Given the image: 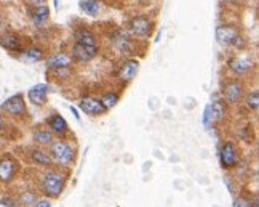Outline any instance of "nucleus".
<instances>
[{"instance_id":"nucleus-13","label":"nucleus","mask_w":259,"mask_h":207,"mask_svg":"<svg viewBox=\"0 0 259 207\" xmlns=\"http://www.w3.org/2000/svg\"><path fill=\"white\" fill-rule=\"evenodd\" d=\"M47 127H48V130L52 132L53 135L59 136V138H63L69 133V125L66 122V119L61 116V114H52L47 119Z\"/></svg>"},{"instance_id":"nucleus-35","label":"nucleus","mask_w":259,"mask_h":207,"mask_svg":"<svg viewBox=\"0 0 259 207\" xmlns=\"http://www.w3.org/2000/svg\"><path fill=\"white\" fill-rule=\"evenodd\" d=\"M223 4H226V5H234V4H237L235 0H221Z\"/></svg>"},{"instance_id":"nucleus-30","label":"nucleus","mask_w":259,"mask_h":207,"mask_svg":"<svg viewBox=\"0 0 259 207\" xmlns=\"http://www.w3.org/2000/svg\"><path fill=\"white\" fill-rule=\"evenodd\" d=\"M31 207H52V202H50L48 199H38Z\"/></svg>"},{"instance_id":"nucleus-8","label":"nucleus","mask_w":259,"mask_h":207,"mask_svg":"<svg viewBox=\"0 0 259 207\" xmlns=\"http://www.w3.org/2000/svg\"><path fill=\"white\" fill-rule=\"evenodd\" d=\"M78 108H80V111L85 113L87 116H92V117H96V116H104L109 110L101 103V100L96 96H83L80 98V101H78Z\"/></svg>"},{"instance_id":"nucleus-23","label":"nucleus","mask_w":259,"mask_h":207,"mask_svg":"<svg viewBox=\"0 0 259 207\" xmlns=\"http://www.w3.org/2000/svg\"><path fill=\"white\" fill-rule=\"evenodd\" d=\"M32 138H34V142L37 145H40V146H48L50 143H52L55 140V135L50 132L47 127H37V129L32 132Z\"/></svg>"},{"instance_id":"nucleus-28","label":"nucleus","mask_w":259,"mask_h":207,"mask_svg":"<svg viewBox=\"0 0 259 207\" xmlns=\"http://www.w3.org/2000/svg\"><path fill=\"white\" fill-rule=\"evenodd\" d=\"M35 194L32 191H26L21 194V198H19V202H21L23 205H27V207H31L34 202H35Z\"/></svg>"},{"instance_id":"nucleus-12","label":"nucleus","mask_w":259,"mask_h":207,"mask_svg":"<svg viewBox=\"0 0 259 207\" xmlns=\"http://www.w3.org/2000/svg\"><path fill=\"white\" fill-rule=\"evenodd\" d=\"M71 52H72L71 56H72L74 63H88V61H92L93 58H96V55L99 52V47H87V45L74 42Z\"/></svg>"},{"instance_id":"nucleus-17","label":"nucleus","mask_w":259,"mask_h":207,"mask_svg":"<svg viewBox=\"0 0 259 207\" xmlns=\"http://www.w3.org/2000/svg\"><path fill=\"white\" fill-rule=\"evenodd\" d=\"M74 39H75L77 44H82V45H87V47H99L96 34L92 31V29H88V27H78V29H75Z\"/></svg>"},{"instance_id":"nucleus-18","label":"nucleus","mask_w":259,"mask_h":207,"mask_svg":"<svg viewBox=\"0 0 259 207\" xmlns=\"http://www.w3.org/2000/svg\"><path fill=\"white\" fill-rule=\"evenodd\" d=\"M0 45L8 52H21L23 41H21V37L15 32H5L0 36Z\"/></svg>"},{"instance_id":"nucleus-22","label":"nucleus","mask_w":259,"mask_h":207,"mask_svg":"<svg viewBox=\"0 0 259 207\" xmlns=\"http://www.w3.org/2000/svg\"><path fill=\"white\" fill-rule=\"evenodd\" d=\"M29 156H31V161L37 165L48 167L53 164L52 157H50V153L42 150V148H34V150H31V153H29Z\"/></svg>"},{"instance_id":"nucleus-24","label":"nucleus","mask_w":259,"mask_h":207,"mask_svg":"<svg viewBox=\"0 0 259 207\" xmlns=\"http://www.w3.org/2000/svg\"><path fill=\"white\" fill-rule=\"evenodd\" d=\"M78 8L88 16H96L101 10V5H99L98 0H80L78 2Z\"/></svg>"},{"instance_id":"nucleus-5","label":"nucleus","mask_w":259,"mask_h":207,"mask_svg":"<svg viewBox=\"0 0 259 207\" xmlns=\"http://www.w3.org/2000/svg\"><path fill=\"white\" fill-rule=\"evenodd\" d=\"M221 93H223V101H226L231 106H235L242 101V98L245 95V85L240 79H237V77L229 79V81L224 82Z\"/></svg>"},{"instance_id":"nucleus-25","label":"nucleus","mask_w":259,"mask_h":207,"mask_svg":"<svg viewBox=\"0 0 259 207\" xmlns=\"http://www.w3.org/2000/svg\"><path fill=\"white\" fill-rule=\"evenodd\" d=\"M245 108L250 113H256L257 111V108H259V92L257 90H253V92H248L245 95Z\"/></svg>"},{"instance_id":"nucleus-11","label":"nucleus","mask_w":259,"mask_h":207,"mask_svg":"<svg viewBox=\"0 0 259 207\" xmlns=\"http://www.w3.org/2000/svg\"><path fill=\"white\" fill-rule=\"evenodd\" d=\"M227 66L234 76H243L251 71L254 66V61H253V58L248 55H237L232 58V60H229Z\"/></svg>"},{"instance_id":"nucleus-14","label":"nucleus","mask_w":259,"mask_h":207,"mask_svg":"<svg viewBox=\"0 0 259 207\" xmlns=\"http://www.w3.org/2000/svg\"><path fill=\"white\" fill-rule=\"evenodd\" d=\"M50 92V85L48 84H37L34 87L29 88L27 98L29 101L35 106H44L47 103V95Z\"/></svg>"},{"instance_id":"nucleus-2","label":"nucleus","mask_w":259,"mask_h":207,"mask_svg":"<svg viewBox=\"0 0 259 207\" xmlns=\"http://www.w3.org/2000/svg\"><path fill=\"white\" fill-rule=\"evenodd\" d=\"M66 179H67L66 174L61 170H56V169L47 170L40 179L42 191L48 196V198H58L64 190Z\"/></svg>"},{"instance_id":"nucleus-16","label":"nucleus","mask_w":259,"mask_h":207,"mask_svg":"<svg viewBox=\"0 0 259 207\" xmlns=\"http://www.w3.org/2000/svg\"><path fill=\"white\" fill-rule=\"evenodd\" d=\"M74 64V60H72V56L71 55H67V53H63V52H59V53H55L52 55L47 60V69L48 71H55V69H63V67H71Z\"/></svg>"},{"instance_id":"nucleus-27","label":"nucleus","mask_w":259,"mask_h":207,"mask_svg":"<svg viewBox=\"0 0 259 207\" xmlns=\"http://www.w3.org/2000/svg\"><path fill=\"white\" fill-rule=\"evenodd\" d=\"M203 125L206 127L208 130H211L213 127H214L213 117H211V113H210V105L205 106V111H203Z\"/></svg>"},{"instance_id":"nucleus-33","label":"nucleus","mask_w":259,"mask_h":207,"mask_svg":"<svg viewBox=\"0 0 259 207\" xmlns=\"http://www.w3.org/2000/svg\"><path fill=\"white\" fill-rule=\"evenodd\" d=\"M0 202L2 204H8L7 207H16V204L12 201V199H8V198H4V199H0Z\"/></svg>"},{"instance_id":"nucleus-7","label":"nucleus","mask_w":259,"mask_h":207,"mask_svg":"<svg viewBox=\"0 0 259 207\" xmlns=\"http://www.w3.org/2000/svg\"><path fill=\"white\" fill-rule=\"evenodd\" d=\"M238 34H240V29L234 24L224 23L216 27V41L223 48H231Z\"/></svg>"},{"instance_id":"nucleus-1","label":"nucleus","mask_w":259,"mask_h":207,"mask_svg":"<svg viewBox=\"0 0 259 207\" xmlns=\"http://www.w3.org/2000/svg\"><path fill=\"white\" fill-rule=\"evenodd\" d=\"M48 153L55 164L61 165V167H69L74 162L75 148L69 140L58 138V140H53L48 145Z\"/></svg>"},{"instance_id":"nucleus-34","label":"nucleus","mask_w":259,"mask_h":207,"mask_svg":"<svg viewBox=\"0 0 259 207\" xmlns=\"http://www.w3.org/2000/svg\"><path fill=\"white\" fill-rule=\"evenodd\" d=\"M71 111H72V114L75 116V119H77L78 122H80V116H78V111L75 110V108H74V106H71Z\"/></svg>"},{"instance_id":"nucleus-32","label":"nucleus","mask_w":259,"mask_h":207,"mask_svg":"<svg viewBox=\"0 0 259 207\" xmlns=\"http://www.w3.org/2000/svg\"><path fill=\"white\" fill-rule=\"evenodd\" d=\"M5 129H7V121H5V117L0 114V133H2Z\"/></svg>"},{"instance_id":"nucleus-10","label":"nucleus","mask_w":259,"mask_h":207,"mask_svg":"<svg viewBox=\"0 0 259 207\" xmlns=\"http://www.w3.org/2000/svg\"><path fill=\"white\" fill-rule=\"evenodd\" d=\"M0 110L10 116H26L27 114V108H26L24 98L21 93H16L13 96L7 98V100L2 103V106H0Z\"/></svg>"},{"instance_id":"nucleus-15","label":"nucleus","mask_w":259,"mask_h":207,"mask_svg":"<svg viewBox=\"0 0 259 207\" xmlns=\"http://www.w3.org/2000/svg\"><path fill=\"white\" fill-rule=\"evenodd\" d=\"M18 164L12 157H0V182L10 183L16 175Z\"/></svg>"},{"instance_id":"nucleus-3","label":"nucleus","mask_w":259,"mask_h":207,"mask_svg":"<svg viewBox=\"0 0 259 207\" xmlns=\"http://www.w3.org/2000/svg\"><path fill=\"white\" fill-rule=\"evenodd\" d=\"M154 31V21L146 15L133 16L128 23V34L136 41H146Z\"/></svg>"},{"instance_id":"nucleus-26","label":"nucleus","mask_w":259,"mask_h":207,"mask_svg":"<svg viewBox=\"0 0 259 207\" xmlns=\"http://www.w3.org/2000/svg\"><path fill=\"white\" fill-rule=\"evenodd\" d=\"M101 103L107 108V110H111V108H114L118 101H120V95H118L117 92H106L101 95Z\"/></svg>"},{"instance_id":"nucleus-19","label":"nucleus","mask_w":259,"mask_h":207,"mask_svg":"<svg viewBox=\"0 0 259 207\" xmlns=\"http://www.w3.org/2000/svg\"><path fill=\"white\" fill-rule=\"evenodd\" d=\"M29 18H31V21L34 24L42 26L44 23L48 21V18H50V8L47 5L31 7V10H29Z\"/></svg>"},{"instance_id":"nucleus-4","label":"nucleus","mask_w":259,"mask_h":207,"mask_svg":"<svg viewBox=\"0 0 259 207\" xmlns=\"http://www.w3.org/2000/svg\"><path fill=\"white\" fill-rule=\"evenodd\" d=\"M218 157H219V164H221L224 170H232L240 162V151H238V146L234 142L227 140L219 148Z\"/></svg>"},{"instance_id":"nucleus-21","label":"nucleus","mask_w":259,"mask_h":207,"mask_svg":"<svg viewBox=\"0 0 259 207\" xmlns=\"http://www.w3.org/2000/svg\"><path fill=\"white\" fill-rule=\"evenodd\" d=\"M23 58L24 61H31V63H37V61H42L44 56H45V52L42 50L40 47L37 45H31L24 48V50H21V55H19Z\"/></svg>"},{"instance_id":"nucleus-37","label":"nucleus","mask_w":259,"mask_h":207,"mask_svg":"<svg viewBox=\"0 0 259 207\" xmlns=\"http://www.w3.org/2000/svg\"><path fill=\"white\" fill-rule=\"evenodd\" d=\"M235 2L238 4V2H245V0H235Z\"/></svg>"},{"instance_id":"nucleus-9","label":"nucleus","mask_w":259,"mask_h":207,"mask_svg":"<svg viewBox=\"0 0 259 207\" xmlns=\"http://www.w3.org/2000/svg\"><path fill=\"white\" fill-rule=\"evenodd\" d=\"M139 60L136 58H126V60L120 64L118 67V73H117V79L120 84H130L136 77V74L139 73Z\"/></svg>"},{"instance_id":"nucleus-31","label":"nucleus","mask_w":259,"mask_h":207,"mask_svg":"<svg viewBox=\"0 0 259 207\" xmlns=\"http://www.w3.org/2000/svg\"><path fill=\"white\" fill-rule=\"evenodd\" d=\"M26 2L31 7H38V5H45L47 0H26Z\"/></svg>"},{"instance_id":"nucleus-29","label":"nucleus","mask_w":259,"mask_h":207,"mask_svg":"<svg viewBox=\"0 0 259 207\" xmlns=\"http://www.w3.org/2000/svg\"><path fill=\"white\" fill-rule=\"evenodd\" d=\"M234 207H253L251 201H248L245 198H237L234 201Z\"/></svg>"},{"instance_id":"nucleus-20","label":"nucleus","mask_w":259,"mask_h":207,"mask_svg":"<svg viewBox=\"0 0 259 207\" xmlns=\"http://www.w3.org/2000/svg\"><path fill=\"white\" fill-rule=\"evenodd\" d=\"M210 113L213 117V122L214 124H221L226 116H227V108L226 103L223 100H214L213 103H210Z\"/></svg>"},{"instance_id":"nucleus-6","label":"nucleus","mask_w":259,"mask_h":207,"mask_svg":"<svg viewBox=\"0 0 259 207\" xmlns=\"http://www.w3.org/2000/svg\"><path fill=\"white\" fill-rule=\"evenodd\" d=\"M109 41L112 42L114 48L117 52L120 53H132L133 48H135V39L130 36L125 29H114V31L111 32V36H109Z\"/></svg>"},{"instance_id":"nucleus-36","label":"nucleus","mask_w":259,"mask_h":207,"mask_svg":"<svg viewBox=\"0 0 259 207\" xmlns=\"http://www.w3.org/2000/svg\"><path fill=\"white\" fill-rule=\"evenodd\" d=\"M0 23H2V12H0Z\"/></svg>"}]
</instances>
